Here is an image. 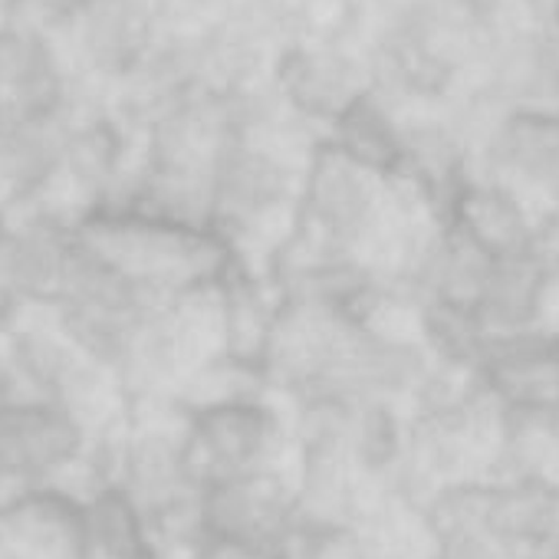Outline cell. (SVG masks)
I'll return each instance as SVG.
<instances>
[{
	"instance_id": "obj_1",
	"label": "cell",
	"mask_w": 559,
	"mask_h": 559,
	"mask_svg": "<svg viewBox=\"0 0 559 559\" xmlns=\"http://www.w3.org/2000/svg\"><path fill=\"white\" fill-rule=\"evenodd\" d=\"M73 230L86 257L162 304L214 294L240 263L211 224L126 201L76 217Z\"/></svg>"
},
{
	"instance_id": "obj_2",
	"label": "cell",
	"mask_w": 559,
	"mask_h": 559,
	"mask_svg": "<svg viewBox=\"0 0 559 559\" xmlns=\"http://www.w3.org/2000/svg\"><path fill=\"white\" fill-rule=\"evenodd\" d=\"M280 438L284 431L276 412L257 395L211 399L198 405L181 428L185 464L201 490L270 471Z\"/></svg>"
},
{
	"instance_id": "obj_3",
	"label": "cell",
	"mask_w": 559,
	"mask_h": 559,
	"mask_svg": "<svg viewBox=\"0 0 559 559\" xmlns=\"http://www.w3.org/2000/svg\"><path fill=\"white\" fill-rule=\"evenodd\" d=\"M76 263L73 221L34 204L0 214V294L14 310L50 307Z\"/></svg>"
},
{
	"instance_id": "obj_4",
	"label": "cell",
	"mask_w": 559,
	"mask_h": 559,
	"mask_svg": "<svg viewBox=\"0 0 559 559\" xmlns=\"http://www.w3.org/2000/svg\"><path fill=\"white\" fill-rule=\"evenodd\" d=\"M86 444V425L70 412L0 395V500L53 487L50 480L73 467Z\"/></svg>"
},
{
	"instance_id": "obj_5",
	"label": "cell",
	"mask_w": 559,
	"mask_h": 559,
	"mask_svg": "<svg viewBox=\"0 0 559 559\" xmlns=\"http://www.w3.org/2000/svg\"><path fill=\"white\" fill-rule=\"evenodd\" d=\"M273 93L300 122L326 126L372 93L369 63L340 44L297 40L273 60Z\"/></svg>"
},
{
	"instance_id": "obj_6",
	"label": "cell",
	"mask_w": 559,
	"mask_h": 559,
	"mask_svg": "<svg viewBox=\"0 0 559 559\" xmlns=\"http://www.w3.org/2000/svg\"><path fill=\"white\" fill-rule=\"evenodd\" d=\"M70 83V60L60 44L11 21L0 27V126L67 116L73 109Z\"/></svg>"
},
{
	"instance_id": "obj_7",
	"label": "cell",
	"mask_w": 559,
	"mask_h": 559,
	"mask_svg": "<svg viewBox=\"0 0 559 559\" xmlns=\"http://www.w3.org/2000/svg\"><path fill=\"white\" fill-rule=\"evenodd\" d=\"M474 376L503 412L559 418V326L487 340Z\"/></svg>"
},
{
	"instance_id": "obj_8",
	"label": "cell",
	"mask_w": 559,
	"mask_h": 559,
	"mask_svg": "<svg viewBox=\"0 0 559 559\" xmlns=\"http://www.w3.org/2000/svg\"><path fill=\"white\" fill-rule=\"evenodd\" d=\"M552 313H559V294L539 247L487 260L474 297V317L487 340L546 330L552 326Z\"/></svg>"
},
{
	"instance_id": "obj_9",
	"label": "cell",
	"mask_w": 559,
	"mask_h": 559,
	"mask_svg": "<svg viewBox=\"0 0 559 559\" xmlns=\"http://www.w3.org/2000/svg\"><path fill=\"white\" fill-rule=\"evenodd\" d=\"M441 221L487 257L536 250L543 227V214L530 201L484 175H471L457 188Z\"/></svg>"
},
{
	"instance_id": "obj_10",
	"label": "cell",
	"mask_w": 559,
	"mask_h": 559,
	"mask_svg": "<svg viewBox=\"0 0 559 559\" xmlns=\"http://www.w3.org/2000/svg\"><path fill=\"white\" fill-rule=\"evenodd\" d=\"M0 559H86L80 500L57 487L0 500Z\"/></svg>"
},
{
	"instance_id": "obj_11",
	"label": "cell",
	"mask_w": 559,
	"mask_h": 559,
	"mask_svg": "<svg viewBox=\"0 0 559 559\" xmlns=\"http://www.w3.org/2000/svg\"><path fill=\"white\" fill-rule=\"evenodd\" d=\"M539 250L549 263V273L556 280V294H559V211L543 214V227H539Z\"/></svg>"
},
{
	"instance_id": "obj_12",
	"label": "cell",
	"mask_w": 559,
	"mask_h": 559,
	"mask_svg": "<svg viewBox=\"0 0 559 559\" xmlns=\"http://www.w3.org/2000/svg\"><path fill=\"white\" fill-rule=\"evenodd\" d=\"M14 313H21V310H14V307H11V300H8L4 294H0V330H4V326L14 320Z\"/></svg>"
},
{
	"instance_id": "obj_13",
	"label": "cell",
	"mask_w": 559,
	"mask_h": 559,
	"mask_svg": "<svg viewBox=\"0 0 559 559\" xmlns=\"http://www.w3.org/2000/svg\"><path fill=\"white\" fill-rule=\"evenodd\" d=\"M0 395H8V382H4V359H0Z\"/></svg>"
}]
</instances>
